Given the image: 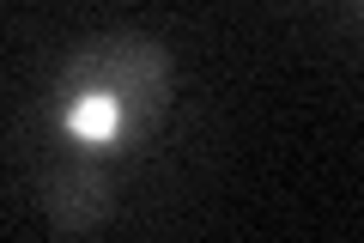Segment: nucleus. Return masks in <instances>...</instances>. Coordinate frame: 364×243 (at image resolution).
<instances>
[{
	"label": "nucleus",
	"instance_id": "obj_1",
	"mask_svg": "<svg viewBox=\"0 0 364 243\" xmlns=\"http://www.w3.org/2000/svg\"><path fill=\"white\" fill-rule=\"evenodd\" d=\"M176 61L158 37L146 31H104V37L79 43L61 61L49 91V115L73 152H116L134 146L158 128L170 110Z\"/></svg>",
	"mask_w": 364,
	"mask_h": 243
},
{
	"label": "nucleus",
	"instance_id": "obj_2",
	"mask_svg": "<svg viewBox=\"0 0 364 243\" xmlns=\"http://www.w3.org/2000/svg\"><path fill=\"white\" fill-rule=\"evenodd\" d=\"M37 207L43 219H49V231H97L109 219V207H116V195H109V170L97 165V152H73L61 158V165H49L37 177Z\"/></svg>",
	"mask_w": 364,
	"mask_h": 243
}]
</instances>
